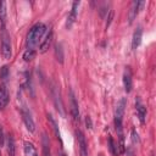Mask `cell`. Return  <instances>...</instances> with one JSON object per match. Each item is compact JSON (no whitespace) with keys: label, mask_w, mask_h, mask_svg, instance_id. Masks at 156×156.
<instances>
[{"label":"cell","mask_w":156,"mask_h":156,"mask_svg":"<svg viewBox=\"0 0 156 156\" xmlns=\"http://www.w3.org/2000/svg\"><path fill=\"white\" fill-rule=\"evenodd\" d=\"M141 37H143V28L139 26V27L135 29L134 34H133V39H132V49H133V50H136V48L140 45V43H141Z\"/></svg>","instance_id":"cell-10"},{"label":"cell","mask_w":156,"mask_h":156,"mask_svg":"<svg viewBox=\"0 0 156 156\" xmlns=\"http://www.w3.org/2000/svg\"><path fill=\"white\" fill-rule=\"evenodd\" d=\"M21 113H22V118H23V122H24L27 129H28L30 133H33V132L35 130V124H34V121H33V118H32L29 111H28L26 107H22Z\"/></svg>","instance_id":"cell-5"},{"label":"cell","mask_w":156,"mask_h":156,"mask_svg":"<svg viewBox=\"0 0 156 156\" xmlns=\"http://www.w3.org/2000/svg\"><path fill=\"white\" fill-rule=\"evenodd\" d=\"M1 54L4 56V58L10 60L11 58V41H10V37L6 32V29H2V34H1Z\"/></svg>","instance_id":"cell-3"},{"label":"cell","mask_w":156,"mask_h":156,"mask_svg":"<svg viewBox=\"0 0 156 156\" xmlns=\"http://www.w3.org/2000/svg\"><path fill=\"white\" fill-rule=\"evenodd\" d=\"M0 77L2 80H6L9 78V67L7 66H4L1 68V72H0Z\"/></svg>","instance_id":"cell-22"},{"label":"cell","mask_w":156,"mask_h":156,"mask_svg":"<svg viewBox=\"0 0 156 156\" xmlns=\"http://www.w3.org/2000/svg\"><path fill=\"white\" fill-rule=\"evenodd\" d=\"M145 5V1H133L132 6H130V10H129V16H128V23L132 24L133 21L135 20L138 12L141 10V7Z\"/></svg>","instance_id":"cell-4"},{"label":"cell","mask_w":156,"mask_h":156,"mask_svg":"<svg viewBox=\"0 0 156 156\" xmlns=\"http://www.w3.org/2000/svg\"><path fill=\"white\" fill-rule=\"evenodd\" d=\"M48 119H49V122H50V124L52 126V129H54V132H55V135H56V138L61 141V136H60V132H58V127H57V123H56V121L54 119V117H52V115H48Z\"/></svg>","instance_id":"cell-19"},{"label":"cell","mask_w":156,"mask_h":156,"mask_svg":"<svg viewBox=\"0 0 156 156\" xmlns=\"http://www.w3.org/2000/svg\"><path fill=\"white\" fill-rule=\"evenodd\" d=\"M126 107H127V99L126 98H121L119 101L116 105V111H115V127H116V132H117L118 135H123L122 122H123Z\"/></svg>","instance_id":"cell-2"},{"label":"cell","mask_w":156,"mask_h":156,"mask_svg":"<svg viewBox=\"0 0 156 156\" xmlns=\"http://www.w3.org/2000/svg\"><path fill=\"white\" fill-rule=\"evenodd\" d=\"M23 149H24V154L27 156H38V152H37V149L34 147V145L29 141H24L23 144Z\"/></svg>","instance_id":"cell-15"},{"label":"cell","mask_w":156,"mask_h":156,"mask_svg":"<svg viewBox=\"0 0 156 156\" xmlns=\"http://www.w3.org/2000/svg\"><path fill=\"white\" fill-rule=\"evenodd\" d=\"M55 57L60 63H63V49H62V44L60 43L55 45Z\"/></svg>","instance_id":"cell-17"},{"label":"cell","mask_w":156,"mask_h":156,"mask_svg":"<svg viewBox=\"0 0 156 156\" xmlns=\"http://www.w3.org/2000/svg\"><path fill=\"white\" fill-rule=\"evenodd\" d=\"M58 156H66V155H65L63 152H60V154H58Z\"/></svg>","instance_id":"cell-27"},{"label":"cell","mask_w":156,"mask_h":156,"mask_svg":"<svg viewBox=\"0 0 156 156\" xmlns=\"http://www.w3.org/2000/svg\"><path fill=\"white\" fill-rule=\"evenodd\" d=\"M0 156H1V152H0Z\"/></svg>","instance_id":"cell-28"},{"label":"cell","mask_w":156,"mask_h":156,"mask_svg":"<svg viewBox=\"0 0 156 156\" xmlns=\"http://www.w3.org/2000/svg\"><path fill=\"white\" fill-rule=\"evenodd\" d=\"M85 124H87V128H89V129H91V128H93V123H91V119H90V117H89V116H87V117H85Z\"/></svg>","instance_id":"cell-25"},{"label":"cell","mask_w":156,"mask_h":156,"mask_svg":"<svg viewBox=\"0 0 156 156\" xmlns=\"http://www.w3.org/2000/svg\"><path fill=\"white\" fill-rule=\"evenodd\" d=\"M6 2L5 1H0V22H1V29L5 28V23H6Z\"/></svg>","instance_id":"cell-14"},{"label":"cell","mask_w":156,"mask_h":156,"mask_svg":"<svg viewBox=\"0 0 156 156\" xmlns=\"http://www.w3.org/2000/svg\"><path fill=\"white\" fill-rule=\"evenodd\" d=\"M123 85H124V90L127 93H130L132 91V88H133V80H132V73H130V69L127 68L123 73Z\"/></svg>","instance_id":"cell-9"},{"label":"cell","mask_w":156,"mask_h":156,"mask_svg":"<svg viewBox=\"0 0 156 156\" xmlns=\"http://www.w3.org/2000/svg\"><path fill=\"white\" fill-rule=\"evenodd\" d=\"M9 102V91L7 88L2 84L0 85V110L4 108Z\"/></svg>","instance_id":"cell-13"},{"label":"cell","mask_w":156,"mask_h":156,"mask_svg":"<svg viewBox=\"0 0 156 156\" xmlns=\"http://www.w3.org/2000/svg\"><path fill=\"white\" fill-rule=\"evenodd\" d=\"M132 141H133L134 144H136V143L140 141V140H139V135H138V133H136L135 130H132Z\"/></svg>","instance_id":"cell-23"},{"label":"cell","mask_w":156,"mask_h":156,"mask_svg":"<svg viewBox=\"0 0 156 156\" xmlns=\"http://www.w3.org/2000/svg\"><path fill=\"white\" fill-rule=\"evenodd\" d=\"M43 156H51L50 147H49V141H48V138H46L45 134L43 135Z\"/></svg>","instance_id":"cell-20"},{"label":"cell","mask_w":156,"mask_h":156,"mask_svg":"<svg viewBox=\"0 0 156 156\" xmlns=\"http://www.w3.org/2000/svg\"><path fill=\"white\" fill-rule=\"evenodd\" d=\"M71 113L74 121H79V108H78V104L74 98V94L72 91H71Z\"/></svg>","instance_id":"cell-11"},{"label":"cell","mask_w":156,"mask_h":156,"mask_svg":"<svg viewBox=\"0 0 156 156\" xmlns=\"http://www.w3.org/2000/svg\"><path fill=\"white\" fill-rule=\"evenodd\" d=\"M108 149H110V151H111V154L113 156H117L119 154L118 152V145L115 143V140H113L112 136H108Z\"/></svg>","instance_id":"cell-18"},{"label":"cell","mask_w":156,"mask_h":156,"mask_svg":"<svg viewBox=\"0 0 156 156\" xmlns=\"http://www.w3.org/2000/svg\"><path fill=\"white\" fill-rule=\"evenodd\" d=\"M52 38H54V33H52V30L50 29V30L48 32V34H46L45 39H44V40H43V43L40 44V48H39V51H40V52H45V51L49 49V46L51 45Z\"/></svg>","instance_id":"cell-12"},{"label":"cell","mask_w":156,"mask_h":156,"mask_svg":"<svg viewBox=\"0 0 156 156\" xmlns=\"http://www.w3.org/2000/svg\"><path fill=\"white\" fill-rule=\"evenodd\" d=\"M76 136H77V140H78L80 156H88V146H87V141H85L84 134L78 129V130H76Z\"/></svg>","instance_id":"cell-6"},{"label":"cell","mask_w":156,"mask_h":156,"mask_svg":"<svg viewBox=\"0 0 156 156\" xmlns=\"http://www.w3.org/2000/svg\"><path fill=\"white\" fill-rule=\"evenodd\" d=\"M7 154L9 156H15L16 155V147H15V140L12 135L7 136Z\"/></svg>","instance_id":"cell-16"},{"label":"cell","mask_w":156,"mask_h":156,"mask_svg":"<svg viewBox=\"0 0 156 156\" xmlns=\"http://www.w3.org/2000/svg\"><path fill=\"white\" fill-rule=\"evenodd\" d=\"M79 4H80L79 1H74V2L72 4V9H71V12H69V15H68V17H67V22H66V28H67V29H71V28H72V26H73L76 18H77V12H78V6H79Z\"/></svg>","instance_id":"cell-7"},{"label":"cell","mask_w":156,"mask_h":156,"mask_svg":"<svg viewBox=\"0 0 156 156\" xmlns=\"http://www.w3.org/2000/svg\"><path fill=\"white\" fill-rule=\"evenodd\" d=\"M4 134H2V129H1V127H0V147L2 146V144H4V136H2Z\"/></svg>","instance_id":"cell-26"},{"label":"cell","mask_w":156,"mask_h":156,"mask_svg":"<svg viewBox=\"0 0 156 156\" xmlns=\"http://www.w3.org/2000/svg\"><path fill=\"white\" fill-rule=\"evenodd\" d=\"M35 55H37V51L34 50V49H27V51L23 54V60L24 61H32L34 57H35Z\"/></svg>","instance_id":"cell-21"},{"label":"cell","mask_w":156,"mask_h":156,"mask_svg":"<svg viewBox=\"0 0 156 156\" xmlns=\"http://www.w3.org/2000/svg\"><path fill=\"white\" fill-rule=\"evenodd\" d=\"M45 30H46V26L44 23H37V24H34L30 28V30L28 32V34H27V39H26L27 48L28 49H33L39 43V40L43 38Z\"/></svg>","instance_id":"cell-1"},{"label":"cell","mask_w":156,"mask_h":156,"mask_svg":"<svg viewBox=\"0 0 156 156\" xmlns=\"http://www.w3.org/2000/svg\"><path fill=\"white\" fill-rule=\"evenodd\" d=\"M112 18H113V10H110V12H108V17H107V22H106V28H108V26L111 24Z\"/></svg>","instance_id":"cell-24"},{"label":"cell","mask_w":156,"mask_h":156,"mask_svg":"<svg viewBox=\"0 0 156 156\" xmlns=\"http://www.w3.org/2000/svg\"><path fill=\"white\" fill-rule=\"evenodd\" d=\"M135 106H136V113L139 117L140 123H145V117H146V107L143 105L141 100L139 98H136L135 100Z\"/></svg>","instance_id":"cell-8"}]
</instances>
